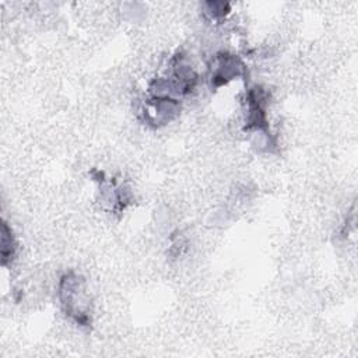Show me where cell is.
I'll list each match as a JSON object with an SVG mask.
<instances>
[{"mask_svg":"<svg viewBox=\"0 0 358 358\" xmlns=\"http://www.w3.org/2000/svg\"><path fill=\"white\" fill-rule=\"evenodd\" d=\"M15 248L17 246H15L13 232L4 222L1 227V260H3V264H7V262L14 259Z\"/></svg>","mask_w":358,"mask_h":358,"instance_id":"cell-2","label":"cell"},{"mask_svg":"<svg viewBox=\"0 0 358 358\" xmlns=\"http://www.w3.org/2000/svg\"><path fill=\"white\" fill-rule=\"evenodd\" d=\"M59 296L66 313L78 324L85 326L90 323V302L84 291V282L78 275L70 273L60 280Z\"/></svg>","mask_w":358,"mask_h":358,"instance_id":"cell-1","label":"cell"}]
</instances>
